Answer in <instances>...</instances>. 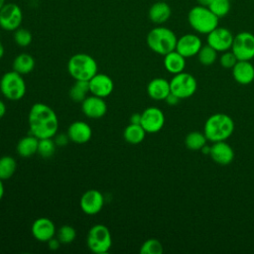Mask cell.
Returning <instances> with one entry per match:
<instances>
[{
  "instance_id": "34",
  "label": "cell",
  "mask_w": 254,
  "mask_h": 254,
  "mask_svg": "<svg viewBox=\"0 0 254 254\" xmlns=\"http://www.w3.org/2000/svg\"><path fill=\"white\" fill-rule=\"evenodd\" d=\"M139 251L141 254H162L163 245L158 239L150 238L141 245Z\"/></svg>"
},
{
  "instance_id": "20",
  "label": "cell",
  "mask_w": 254,
  "mask_h": 254,
  "mask_svg": "<svg viewBox=\"0 0 254 254\" xmlns=\"http://www.w3.org/2000/svg\"><path fill=\"white\" fill-rule=\"evenodd\" d=\"M232 75L236 82L249 84L254 80V65L250 61H238L232 67Z\"/></svg>"
},
{
  "instance_id": "16",
  "label": "cell",
  "mask_w": 254,
  "mask_h": 254,
  "mask_svg": "<svg viewBox=\"0 0 254 254\" xmlns=\"http://www.w3.org/2000/svg\"><path fill=\"white\" fill-rule=\"evenodd\" d=\"M201 47L202 43L198 36L194 34H186L178 39L176 51L187 59L196 56Z\"/></svg>"
},
{
  "instance_id": "13",
  "label": "cell",
  "mask_w": 254,
  "mask_h": 254,
  "mask_svg": "<svg viewBox=\"0 0 254 254\" xmlns=\"http://www.w3.org/2000/svg\"><path fill=\"white\" fill-rule=\"evenodd\" d=\"M104 204V197L97 190H87L84 191L79 199L80 209L88 215L98 213Z\"/></svg>"
},
{
  "instance_id": "44",
  "label": "cell",
  "mask_w": 254,
  "mask_h": 254,
  "mask_svg": "<svg viewBox=\"0 0 254 254\" xmlns=\"http://www.w3.org/2000/svg\"><path fill=\"white\" fill-rule=\"evenodd\" d=\"M201 151L203 154H208L209 155V152H210V146H206V144L201 148Z\"/></svg>"
},
{
  "instance_id": "22",
  "label": "cell",
  "mask_w": 254,
  "mask_h": 254,
  "mask_svg": "<svg viewBox=\"0 0 254 254\" xmlns=\"http://www.w3.org/2000/svg\"><path fill=\"white\" fill-rule=\"evenodd\" d=\"M170 92V81L163 77L153 78L147 85V93L154 100H165Z\"/></svg>"
},
{
  "instance_id": "1",
  "label": "cell",
  "mask_w": 254,
  "mask_h": 254,
  "mask_svg": "<svg viewBox=\"0 0 254 254\" xmlns=\"http://www.w3.org/2000/svg\"><path fill=\"white\" fill-rule=\"evenodd\" d=\"M30 134L38 139L53 138L59 129V119L49 105L37 102L34 103L28 114Z\"/></svg>"
},
{
  "instance_id": "27",
  "label": "cell",
  "mask_w": 254,
  "mask_h": 254,
  "mask_svg": "<svg viewBox=\"0 0 254 254\" xmlns=\"http://www.w3.org/2000/svg\"><path fill=\"white\" fill-rule=\"evenodd\" d=\"M89 92V83L87 80H75L69 89V97L74 102H82Z\"/></svg>"
},
{
  "instance_id": "30",
  "label": "cell",
  "mask_w": 254,
  "mask_h": 254,
  "mask_svg": "<svg viewBox=\"0 0 254 254\" xmlns=\"http://www.w3.org/2000/svg\"><path fill=\"white\" fill-rule=\"evenodd\" d=\"M196 56L201 64L211 65L217 58V52L209 45H205L200 48V50Z\"/></svg>"
},
{
  "instance_id": "40",
  "label": "cell",
  "mask_w": 254,
  "mask_h": 254,
  "mask_svg": "<svg viewBox=\"0 0 254 254\" xmlns=\"http://www.w3.org/2000/svg\"><path fill=\"white\" fill-rule=\"evenodd\" d=\"M129 121L131 124H141V113H133Z\"/></svg>"
},
{
  "instance_id": "25",
  "label": "cell",
  "mask_w": 254,
  "mask_h": 254,
  "mask_svg": "<svg viewBox=\"0 0 254 254\" xmlns=\"http://www.w3.org/2000/svg\"><path fill=\"white\" fill-rule=\"evenodd\" d=\"M35 64V60L30 54L21 53L14 59L12 66L13 70L22 75H25L34 69Z\"/></svg>"
},
{
  "instance_id": "7",
  "label": "cell",
  "mask_w": 254,
  "mask_h": 254,
  "mask_svg": "<svg viewBox=\"0 0 254 254\" xmlns=\"http://www.w3.org/2000/svg\"><path fill=\"white\" fill-rule=\"evenodd\" d=\"M87 248L96 254H104L109 251L112 245L110 230L104 224H95L87 232Z\"/></svg>"
},
{
  "instance_id": "42",
  "label": "cell",
  "mask_w": 254,
  "mask_h": 254,
  "mask_svg": "<svg viewBox=\"0 0 254 254\" xmlns=\"http://www.w3.org/2000/svg\"><path fill=\"white\" fill-rule=\"evenodd\" d=\"M197 1V5H200V6H204V7H208L209 4L211 3L212 0H196Z\"/></svg>"
},
{
  "instance_id": "17",
  "label": "cell",
  "mask_w": 254,
  "mask_h": 254,
  "mask_svg": "<svg viewBox=\"0 0 254 254\" xmlns=\"http://www.w3.org/2000/svg\"><path fill=\"white\" fill-rule=\"evenodd\" d=\"M31 232L33 237L40 242H47L56 235V226L54 222L47 217L37 218L32 226Z\"/></svg>"
},
{
  "instance_id": "37",
  "label": "cell",
  "mask_w": 254,
  "mask_h": 254,
  "mask_svg": "<svg viewBox=\"0 0 254 254\" xmlns=\"http://www.w3.org/2000/svg\"><path fill=\"white\" fill-rule=\"evenodd\" d=\"M47 243H48V246H49V249L50 250H52V251H56V250H58L59 248H60V246H61V241L58 239V237H52L49 241H47Z\"/></svg>"
},
{
  "instance_id": "39",
  "label": "cell",
  "mask_w": 254,
  "mask_h": 254,
  "mask_svg": "<svg viewBox=\"0 0 254 254\" xmlns=\"http://www.w3.org/2000/svg\"><path fill=\"white\" fill-rule=\"evenodd\" d=\"M67 140H69L68 137H67V134H66V135H65V134H61L60 136L57 137L55 143H56L57 145H60V146H64V145H66Z\"/></svg>"
},
{
  "instance_id": "3",
  "label": "cell",
  "mask_w": 254,
  "mask_h": 254,
  "mask_svg": "<svg viewBox=\"0 0 254 254\" xmlns=\"http://www.w3.org/2000/svg\"><path fill=\"white\" fill-rule=\"evenodd\" d=\"M177 41L178 38L176 34L171 29L163 26H158L150 30L146 38V42L150 50L162 56L175 51Z\"/></svg>"
},
{
  "instance_id": "46",
  "label": "cell",
  "mask_w": 254,
  "mask_h": 254,
  "mask_svg": "<svg viewBox=\"0 0 254 254\" xmlns=\"http://www.w3.org/2000/svg\"><path fill=\"white\" fill-rule=\"evenodd\" d=\"M5 4H6V0H0V10L3 8Z\"/></svg>"
},
{
  "instance_id": "47",
  "label": "cell",
  "mask_w": 254,
  "mask_h": 254,
  "mask_svg": "<svg viewBox=\"0 0 254 254\" xmlns=\"http://www.w3.org/2000/svg\"><path fill=\"white\" fill-rule=\"evenodd\" d=\"M162 1H166V0H162Z\"/></svg>"
},
{
  "instance_id": "21",
  "label": "cell",
  "mask_w": 254,
  "mask_h": 254,
  "mask_svg": "<svg viewBox=\"0 0 254 254\" xmlns=\"http://www.w3.org/2000/svg\"><path fill=\"white\" fill-rule=\"evenodd\" d=\"M172 15V9L166 1L158 0L155 2L148 11V17L150 21L154 24H164L166 23Z\"/></svg>"
},
{
  "instance_id": "8",
  "label": "cell",
  "mask_w": 254,
  "mask_h": 254,
  "mask_svg": "<svg viewBox=\"0 0 254 254\" xmlns=\"http://www.w3.org/2000/svg\"><path fill=\"white\" fill-rule=\"evenodd\" d=\"M171 92L181 99L189 98L194 94L197 87L196 79L193 75L188 72H180L173 76L170 80Z\"/></svg>"
},
{
  "instance_id": "41",
  "label": "cell",
  "mask_w": 254,
  "mask_h": 254,
  "mask_svg": "<svg viewBox=\"0 0 254 254\" xmlns=\"http://www.w3.org/2000/svg\"><path fill=\"white\" fill-rule=\"evenodd\" d=\"M5 113H6V105L2 100H0V118H2L5 115Z\"/></svg>"
},
{
  "instance_id": "23",
  "label": "cell",
  "mask_w": 254,
  "mask_h": 254,
  "mask_svg": "<svg viewBox=\"0 0 254 254\" xmlns=\"http://www.w3.org/2000/svg\"><path fill=\"white\" fill-rule=\"evenodd\" d=\"M164 66L170 73H180L186 67V58L176 50L172 51L164 56Z\"/></svg>"
},
{
  "instance_id": "32",
  "label": "cell",
  "mask_w": 254,
  "mask_h": 254,
  "mask_svg": "<svg viewBox=\"0 0 254 254\" xmlns=\"http://www.w3.org/2000/svg\"><path fill=\"white\" fill-rule=\"evenodd\" d=\"M207 8L218 18H223L230 11V0H212Z\"/></svg>"
},
{
  "instance_id": "15",
  "label": "cell",
  "mask_w": 254,
  "mask_h": 254,
  "mask_svg": "<svg viewBox=\"0 0 254 254\" xmlns=\"http://www.w3.org/2000/svg\"><path fill=\"white\" fill-rule=\"evenodd\" d=\"M81 111L88 118L99 119L106 114L107 104L104 98L91 94L81 102Z\"/></svg>"
},
{
  "instance_id": "12",
  "label": "cell",
  "mask_w": 254,
  "mask_h": 254,
  "mask_svg": "<svg viewBox=\"0 0 254 254\" xmlns=\"http://www.w3.org/2000/svg\"><path fill=\"white\" fill-rule=\"evenodd\" d=\"M234 36L224 27H216L207 34V45L212 47L216 52H225L231 49Z\"/></svg>"
},
{
  "instance_id": "4",
  "label": "cell",
  "mask_w": 254,
  "mask_h": 254,
  "mask_svg": "<svg viewBox=\"0 0 254 254\" xmlns=\"http://www.w3.org/2000/svg\"><path fill=\"white\" fill-rule=\"evenodd\" d=\"M98 66L95 60L84 53L71 56L67 62V71L74 80H89L97 73Z\"/></svg>"
},
{
  "instance_id": "29",
  "label": "cell",
  "mask_w": 254,
  "mask_h": 254,
  "mask_svg": "<svg viewBox=\"0 0 254 254\" xmlns=\"http://www.w3.org/2000/svg\"><path fill=\"white\" fill-rule=\"evenodd\" d=\"M17 163L11 156H3L0 158V179L2 181L13 177L16 171Z\"/></svg>"
},
{
  "instance_id": "26",
  "label": "cell",
  "mask_w": 254,
  "mask_h": 254,
  "mask_svg": "<svg viewBox=\"0 0 254 254\" xmlns=\"http://www.w3.org/2000/svg\"><path fill=\"white\" fill-rule=\"evenodd\" d=\"M146 131L141 126V124H129L123 131V138L124 140L132 145L140 144L146 135Z\"/></svg>"
},
{
  "instance_id": "24",
  "label": "cell",
  "mask_w": 254,
  "mask_h": 254,
  "mask_svg": "<svg viewBox=\"0 0 254 254\" xmlns=\"http://www.w3.org/2000/svg\"><path fill=\"white\" fill-rule=\"evenodd\" d=\"M39 139L30 134L21 138L16 146L17 154L23 158H29L38 152Z\"/></svg>"
},
{
  "instance_id": "35",
  "label": "cell",
  "mask_w": 254,
  "mask_h": 254,
  "mask_svg": "<svg viewBox=\"0 0 254 254\" xmlns=\"http://www.w3.org/2000/svg\"><path fill=\"white\" fill-rule=\"evenodd\" d=\"M33 40L31 32L25 28H18L14 31V41L17 46L25 48L28 47Z\"/></svg>"
},
{
  "instance_id": "2",
  "label": "cell",
  "mask_w": 254,
  "mask_h": 254,
  "mask_svg": "<svg viewBox=\"0 0 254 254\" xmlns=\"http://www.w3.org/2000/svg\"><path fill=\"white\" fill-rule=\"evenodd\" d=\"M234 131V122L224 113H215L209 116L204 124L203 133L210 142L225 141Z\"/></svg>"
},
{
  "instance_id": "38",
  "label": "cell",
  "mask_w": 254,
  "mask_h": 254,
  "mask_svg": "<svg viewBox=\"0 0 254 254\" xmlns=\"http://www.w3.org/2000/svg\"><path fill=\"white\" fill-rule=\"evenodd\" d=\"M181 100V98L180 97H178L177 95H175L174 93H172V92H170L169 93V95L165 98V101L169 104V105H171V106H173V105H177L178 103H179V101Z\"/></svg>"
},
{
  "instance_id": "33",
  "label": "cell",
  "mask_w": 254,
  "mask_h": 254,
  "mask_svg": "<svg viewBox=\"0 0 254 254\" xmlns=\"http://www.w3.org/2000/svg\"><path fill=\"white\" fill-rule=\"evenodd\" d=\"M56 235L62 244H68L75 239L76 231L72 226L65 224L58 229Z\"/></svg>"
},
{
  "instance_id": "19",
  "label": "cell",
  "mask_w": 254,
  "mask_h": 254,
  "mask_svg": "<svg viewBox=\"0 0 254 254\" xmlns=\"http://www.w3.org/2000/svg\"><path fill=\"white\" fill-rule=\"evenodd\" d=\"M68 139L76 144H84L88 142L92 135L91 127L84 121H74L67 128Z\"/></svg>"
},
{
  "instance_id": "5",
  "label": "cell",
  "mask_w": 254,
  "mask_h": 254,
  "mask_svg": "<svg viewBox=\"0 0 254 254\" xmlns=\"http://www.w3.org/2000/svg\"><path fill=\"white\" fill-rule=\"evenodd\" d=\"M188 22L195 32L207 35L209 32L218 27L219 18L215 16L207 7L196 5L189 11Z\"/></svg>"
},
{
  "instance_id": "31",
  "label": "cell",
  "mask_w": 254,
  "mask_h": 254,
  "mask_svg": "<svg viewBox=\"0 0 254 254\" xmlns=\"http://www.w3.org/2000/svg\"><path fill=\"white\" fill-rule=\"evenodd\" d=\"M56 151V143L53 140V138H44V139H39V144H38V154L44 158L48 159L51 158Z\"/></svg>"
},
{
  "instance_id": "6",
  "label": "cell",
  "mask_w": 254,
  "mask_h": 254,
  "mask_svg": "<svg viewBox=\"0 0 254 254\" xmlns=\"http://www.w3.org/2000/svg\"><path fill=\"white\" fill-rule=\"evenodd\" d=\"M0 91L5 98L17 101L26 93V83L23 75L15 70L5 72L0 78Z\"/></svg>"
},
{
  "instance_id": "43",
  "label": "cell",
  "mask_w": 254,
  "mask_h": 254,
  "mask_svg": "<svg viewBox=\"0 0 254 254\" xmlns=\"http://www.w3.org/2000/svg\"><path fill=\"white\" fill-rule=\"evenodd\" d=\"M3 195H4V185L2 183V180L0 179V200L2 199Z\"/></svg>"
},
{
  "instance_id": "18",
  "label": "cell",
  "mask_w": 254,
  "mask_h": 254,
  "mask_svg": "<svg viewBox=\"0 0 254 254\" xmlns=\"http://www.w3.org/2000/svg\"><path fill=\"white\" fill-rule=\"evenodd\" d=\"M209 156L216 164L224 166L233 161L234 151L230 145L225 143V141H218L210 146Z\"/></svg>"
},
{
  "instance_id": "14",
  "label": "cell",
  "mask_w": 254,
  "mask_h": 254,
  "mask_svg": "<svg viewBox=\"0 0 254 254\" xmlns=\"http://www.w3.org/2000/svg\"><path fill=\"white\" fill-rule=\"evenodd\" d=\"M89 92L92 95L105 98L110 95L114 88L112 78L104 73H96L89 80Z\"/></svg>"
},
{
  "instance_id": "10",
  "label": "cell",
  "mask_w": 254,
  "mask_h": 254,
  "mask_svg": "<svg viewBox=\"0 0 254 254\" xmlns=\"http://www.w3.org/2000/svg\"><path fill=\"white\" fill-rule=\"evenodd\" d=\"M23 12L16 3H6L0 10V28L12 32L21 27Z\"/></svg>"
},
{
  "instance_id": "36",
  "label": "cell",
  "mask_w": 254,
  "mask_h": 254,
  "mask_svg": "<svg viewBox=\"0 0 254 254\" xmlns=\"http://www.w3.org/2000/svg\"><path fill=\"white\" fill-rule=\"evenodd\" d=\"M237 62H238V60L232 51L223 52V54L221 55V57L219 59V63L221 64V66H223L225 68H232Z\"/></svg>"
},
{
  "instance_id": "11",
  "label": "cell",
  "mask_w": 254,
  "mask_h": 254,
  "mask_svg": "<svg viewBox=\"0 0 254 254\" xmlns=\"http://www.w3.org/2000/svg\"><path fill=\"white\" fill-rule=\"evenodd\" d=\"M165 124V115L158 107H148L141 113V126L147 133L159 132Z\"/></svg>"
},
{
  "instance_id": "9",
  "label": "cell",
  "mask_w": 254,
  "mask_h": 254,
  "mask_svg": "<svg viewBox=\"0 0 254 254\" xmlns=\"http://www.w3.org/2000/svg\"><path fill=\"white\" fill-rule=\"evenodd\" d=\"M231 51L238 61H251L254 58V35L245 31L235 35Z\"/></svg>"
},
{
  "instance_id": "28",
  "label": "cell",
  "mask_w": 254,
  "mask_h": 254,
  "mask_svg": "<svg viewBox=\"0 0 254 254\" xmlns=\"http://www.w3.org/2000/svg\"><path fill=\"white\" fill-rule=\"evenodd\" d=\"M206 137L204 133L192 131L186 136L185 144L186 147L191 151H198L206 144Z\"/></svg>"
},
{
  "instance_id": "45",
  "label": "cell",
  "mask_w": 254,
  "mask_h": 254,
  "mask_svg": "<svg viewBox=\"0 0 254 254\" xmlns=\"http://www.w3.org/2000/svg\"><path fill=\"white\" fill-rule=\"evenodd\" d=\"M3 56H4V46L0 42V59H2Z\"/></svg>"
}]
</instances>
